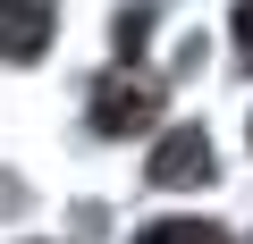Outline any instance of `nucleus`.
<instances>
[{"label": "nucleus", "instance_id": "f257e3e1", "mask_svg": "<svg viewBox=\"0 0 253 244\" xmlns=\"http://www.w3.org/2000/svg\"><path fill=\"white\" fill-rule=\"evenodd\" d=\"M144 177H152V185H203V177H211V143H203L194 127H177V135H161V152L144 160Z\"/></svg>", "mask_w": 253, "mask_h": 244}, {"label": "nucleus", "instance_id": "f03ea898", "mask_svg": "<svg viewBox=\"0 0 253 244\" xmlns=\"http://www.w3.org/2000/svg\"><path fill=\"white\" fill-rule=\"evenodd\" d=\"M51 42V0H0V59H42Z\"/></svg>", "mask_w": 253, "mask_h": 244}, {"label": "nucleus", "instance_id": "7ed1b4c3", "mask_svg": "<svg viewBox=\"0 0 253 244\" xmlns=\"http://www.w3.org/2000/svg\"><path fill=\"white\" fill-rule=\"evenodd\" d=\"M152 118H161V93H152V84H118V93H101L93 127H101V135H135V127H152Z\"/></svg>", "mask_w": 253, "mask_h": 244}, {"label": "nucleus", "instance_id": "20e7f679", "mask_svg": "<svg viewBox=\"0 0 253 244\" xmlns=\"http://www.w3.org/2000/svg\"><path fill=\"white\" fill-rule=\"evenodd\" d=\"M144 244H228L219 227H203V219H177V227H152Z\"/></svg>", "mask_w": 253, "mask_h": 244}, {"label": "nucleus", "instance_id": "39448f33", "mask_svg": "<svg viewBox=\"0 0 253 244\" xmlns=\"http://www.w3.org/2000/svg\"><path fill=\"white\" fill-rule=\"evenodd\" d=\"M144 34H152V9H126V17H118V42H126V51H135Z\"/></svg>", "mask_w": 253, "mask_h": 244}, {"label": "nucleus", "instance_id": "423d86ee", "mask_svg": "<svg viewBox=\"0 0 253 244\" xmlns=\"http://www.w3.org/2000/svg\"><path fill=\"white\" fill-rule=\"evenodd\" d=\"M236 34H245V42H253V0H245V9H236Z\"/></svg>", "mask_w": 253, "mask_h": 244}]
</instances>
